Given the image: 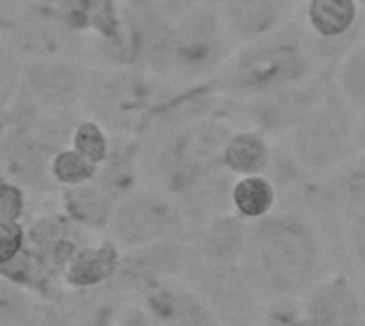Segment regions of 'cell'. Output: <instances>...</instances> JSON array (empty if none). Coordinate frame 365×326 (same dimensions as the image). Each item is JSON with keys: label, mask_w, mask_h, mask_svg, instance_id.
<instances>
[{"label": "cell", "mask_w": 365, "mask_h": 326, "mask_svg": "<svg viewBox=\"0 0 365 326\" xmlns=\"http://www.w3.org/2000/svg\"><path fill=\"white\" fill-rule=\"evenodd\" d=\"M242 269L255 290L272 301L304 297L323 269V243L312 222L282 211L250 224Z\"/></svg>", "instance_id": "6da1fadb"}, {"label": "cell", "mask_w": 365, "mask_h": 326, "mask_svg": "<svg viewBox=\"0 0 365 326\" xmlns=\"http://www.w3.org/2000/svg\"><path fill=\"white\" fill-rule=\"evenodd\" d=\"M325 68L319 64L304 19L295 17L269 36L240 45L212 79L218 96L244 102L302 85Z\"/></svg>", "instance_id": "7a4b0ae2"}, {"label": "cell", "mask_w": 365, "mask_h": 326, "mask_svg": "<svg viewBox=\"0 0 365 326\" xmlns=\"http://www.w3.org/2000/svg\"><path fill=\"white\" fill-rule=\"evenodd\" d=\"M167 85L169 81L137 66H92L81 107L111 137L141 139Z\"/></svg>", "instance_id": "3957f363"}, {"label": "cell", "mask_w": 365, "mask_h": 326, "mask_svg": "<svg viewBox=\"0 0 365 326\" xmlns=\"http://www.w3.org/2000/svg\"><path fill=\"white\" fill-rule=\"evenodd\" d=\"M357 117L331 81L317 107L287 137V145L310 175L334 173L357 149Z\"/></svg>", "instance_id": "277c9868"}, {"label": "cell", "mask_w": 365, "mask_h": 326, "mask_svg": "<svg viewBox=\"0 0 365 326\" xmlns=\"http://www.w3.org/2000/svg\"><path fill=\"white\" fill-rule=\"evenodd\" d=\"M235 45L216 6H195L173 23L167 81L180 85L212 81L235 53Z\"/></svg>", "instance_id": "5b68a950"}, {"label": "cell", "mask_w": 365, "mask_h": 326, "mask_svg": "<svg viewBox=\"0 0 365 326\" xmlns=\"http://www.w3.org/2000/svg\"><path fill=\"white\" fill-rule=\"evenodd\" d=\"M0 41L24 60L77 58L88 62L83 38L45 0H30L21 9L2 15Z\"/></svg>", "instance_id": "8992f818"}, {"label": "cell", "mask_w": 365, "mask_h": 326, "mask_svg": "<svg viewBox=\"0 0 365 326\" xmlns=\"http://www.w3.org/2000/svg\"><path fill=\"white\" fill-rule=\"evenodd\" d=\"M190 233L178 203L152 188H137L124 196L111 218L107 237L124 252L163 241H186Z\"/></svg>", "instance_id": "52a82bcc"}, {"label": "cell", "mask_w": 365, "mask_h": 326, "mask_svg": "<svg viewBox=\"0 0 365 326\" xmlns=\"http://www.w3.org/2000/svg\"><path fill=\"white\" fill-rule=\"evenodd\" d=\"M186 273L195 284L192 288L207 301L222 325L257 326V320L263 322L265 312L261 314L259 307L261 295L246 278L242 265H207L192 256Z\"/></svg>", "instance_id": "ba28073f"}, {"label": "cell", "mask_w": 365, "mask_h": 326, "mask_svg": "<svg viewBox=\"0 0 365 326\" xmlns=\"http://www.w3.org/2000/svg\"><path fill=\"white\" fill-rule=\"evenodd\" d=\"M331 81L334 70H323L321 75L302 85L257 96L244 102L233 100V105L244 115L250 128L263 132L269 139H282L289 137L302 124V120L317 107Z\"/></svg>", "instance_id": "9c48e42d"}, {"label": "cell", "mask_w": 365, "mask_h": 326, "mask_svg": "<svg viewBox=\"0 0 365 326\" xmlns=\"http://www.w3.org/2000/svg\"><path fill=\"white\" fill-rule=\"evenodd\" d=\"M92 66L77 58L26 60L21 90L45 113H73L83 105Z\"/></svg>", "instance_id": "30bf717a"}, {"label": "cell", "mask_w": 365, "mask_h": 326, "mask_svg": "<svg viewBox=\"0 0 365 326\" xmlns=\"http://www.w3.org/2000/svg\"><path fill=\"white\" fill-rule=\"evenodd\" d=\"M192 250L188 241H163L122 254V267L111 286L141 293V297L188 269Z\"/></svg>", "instance_id": "8fae6325"}, {"label": "cell", "mask_w": 365, "mask_h": 326, "mask_svg": "<svg viewBox=\"0 0 365 326\" xmlns=\"http://www.w3.org/2000/svg\"><path fill=\"white\" fill-rule=\"evenodd\" d=\"M60 149L41 139L34 130L0 132V167L2 179L19 184L28 192H47L56 184L51 179V160Z\"/></svg>", "instance_id": "7c38bea8"}, {"label": "cell", "mask_w": 365, "mask_h": 326, "mask_svg": "<svg viewBox=\"0 0 365 326\" xmlns=\"http://www.w3.org/2000/svg\"><path fill=\"white\" fill-rule=\"evenodd\" d=\"M83 235L88 237V231L71 222L62 211L41 216L28 226V250L53 280L62 282V271L71 258L90 243Z\"/></svg>", "instance_id": "4fadbf2b"}, {"label": "cell", "mask_w": 365, "mask_h": 326, "mask_svg": "<svg viewBox=\"0 0 365 326\" xmlns=\"http://www.w3.org/2000/svg\"><path fill=\"white\" fill-rule=\"evenodd\" d=\"M299 0H222L218 6L237 45L274 34L295 19Z\"/></svg>", "instance_id": "5bb4252c"}, {"label": "cell", "mask_w": 365, "mask_h": 326, "mask_svg": "<svg viewBox=\"0 0 365 326\" xmlns=\"http://www.w3.org/2000/svg\"><path fill=\"white\" fill-rule=\"evenodd\" d=\"M302 301L310 325H365L361 288L344 275L317 282Z\"/></svg>", "instance_id": "9a60e30c"}, {"label": "cell", "mask_w": 365, "mask_h": 326, "mask_svg": "<svg viewBox=\"0 0 365 326\" xmlns=\"http://www.w3.org/2000/svg\"><path fill=\"white\" fill-rule=\"evenodd\" d=\"M124 250L109 237L86 243L62 271V284L73 293H92L111 286L120 273Z\"/></svg>", "instance_id": "2e32d148"}, {"label": "cell", "mask_w": 365, "mask_h": 326, "mask_svg": "<svg viewBox=\"0 0 365 326\" xmlns=\"http://www.w3.org/2000/svg\"><path fill=\"white\" fill-rule=\"evenodd\" d=\"M250 237V224L235 214H225L192 233V256L207 265H242Z\"/></svg>", "instance_id": "e0dca14e"}, {"label": "cell", "mask_w": 365, "mask_h": 326, "mask_svg": "<svg viewBox=\"0 0 365 326\" xmlns=\"http://www.w3.org/2000/svg\"><path fill=\"white\" fill-rule=\"evenodd\" d=\"M118 205L120 199L96 179L77 188L60 190L62 214L88 233H107Z\"/></svg>", "instance_id": "ac0fdd59"}, {"label": "cell", "mask_w": 365, "mask_h": 326, "mask_svg": "<svg viewBox=\"0 0 365 326\" xmlns=\"http://www.w3.org/2000/svg\"><path fill=\"white\" fill-rule=\"evenodd\" d=\"M365 11L357 0H306L304 23L312 36L336 41L364 23Z\"/></svg>", "instance_id": "d6986e66"}, {"label": "cell", "mask_w": 365, "mask_h": 326, "mask_svg": "<svg viewBox=\"0 0 365 326\" xmlns=\"http://www.w3.org/2000/svg\"><path fill=\"white\" fill-rule=\"evenodd\" d=\"M274 158L272 139L255 128H240L222 152V169L235 177L267 175Z\"/></svg>", "instance_id": "ffe728a7"}, {"label": "cell", "mask_w": 365, "mask_h": 326, "mask_svg": "<svg viewBox=\"0 0 365 326\" xmlns=\"http://www.w3.org/2000/svg\"><path fill=\"white\" fill-rule=\"evenodd\" d=\"M278 188L267 175L237 177L231 192V209L248 224L261 222L276 214Z\"/></svg>", "instance_id": "44dd1931"}, {"label": "cell", "mask_w": 365, "mask_h": 326, "mask_svg": "<svg viewBox=\"0 0 365 326\" xmlns=\"http://www.w3.org/2000/svg\"><path fill=\"white\" fill-rule=\"evenodd\" d=\"M34 293L0 282V326H38L45 303Z\"/></svg>", "instance_id": "7402d4cb"}, {"label": "cell", "mask_w": 365, "mask_h": 326, "mask_svg": "<svg viewBox=\"0 0 365 326\" xmlns=\"http://www.w3.org/2000/svg\"><path fill=\"white\" fill-rule=\"evenodd\" d=\"M334 83L357 113L365 111V43L340 60L334 70Z\"/></svg>", "instance_id": "603a6c76"}, {"label": "cell", "mask_w": 365, "mask_h": 326, "mask_svg": "<svg viewBox=\"0 0 365 326\" xmlns=\"http://www.w3.org/2000/svg\"><path fill=\"white\" fill-rule=\"evenodd\" d=\"M331 188L340 205L365 209V154L353 156L338 171H334Z\"/></svg>", "instance_id": "cb8c5ba5"}, {"label": "cell", "mask_w": 365, "mask_h": 326, "mask_svg": "<svg viewBox=\"0 0 365 326\" xmlns=\"http://www.w3.org/2000/svg\"><path fill=\"white\" fill-rule=\"evenodd\" d=\"M111 143L113 137L107 132V128L101 122L92 117H81L71 139V147L96 167H103L109 160Z\"/></svg>", "instance_id": "d4e9b609"}, {"label": "cell", "mask_w": 365, "mask_h": 326, "mask_svg": "<svg viewBox=\"0 0 365 326\" xmlns=\"http://www.w3.org/2000/svg\"><path fill=\"white\" fill-rule=\"evenodd\" d=\"M98 171L101 167L92 164L73 147L60 149L51 160V179L60 188H77L90 184L98 177Z\"/></svg>", "instance_id": "484cf974"}, {"label": "cell", "mask_w": 365, "mask_h": 326, "mask_svg": "<svg viewBox=\"0 0 365 326\" xmlns=\"http://www.w3.org/2000/svg\"><path fill=\"white\" fill-rule=\"evenodd\" d=\"M24 66L26 60L6 43L0 41V98L2 109L13 102V98L19 94L24 83Z\"/></svg>", "instance_id": "4316f807"}, {"label": "cell", "mask_w": 365, "mask_h": 326, "mask_svg": "<svg viewBox=\"0 0 365 326\" xmlns=\"http://www.w3.org/2000/svg\"><path fill=\"white\" fill-rule=\"evenodd\" d=\"M261 326H310L302 297H284L269 303Z\"/></svg>", "instance_id": "83f0119b"}, {"label": "cell", "mask_w": 365, "mask_h": 326, "mask_svg": "<svg viewBox=\"0 0 365 326\" xmlns=\"http://www.w3.org/2000/svg\"><path fill=\"white\" fill-rule=\"evenodd\" d=\"M28 209V190L2 179L0 184V222H21Z\"/></svg>", "instance_id": "f1b7e54d"}, {"label": "cell", "mask_w": 365, "mask_h": 326, "mask_svg": "<svg viewBox=\"0 0 365 326\" xmlns=\"http://www.w3.org/2000/svg\"><path fill=\"white\" fill-rule=\"evenodd\" d=\"M28 246V226L24 222H0V263L19 256Z\"/></svg>", "instance_id": "f546056e"}, {"label": "cell", "mask_w": 365, "mask_h": 326, "mask_svg": "<svg viewBox=\"0 0 365 326\" xmlns=\"http://www.w3.org/2000/svg\"><path fill=\"white\" fill-rule=\"evenodd\" d=\"M115 326H156L152 316L143 305H120L118 316H115Z\"/></svg>", "instance_id": "4dcf8cb0"}, {"label": "cell", "mask_w": 365, "mask_h": 326, "mask_svg": "<svg viewBox=\"0 0 365 326\" xmlns=\"http://www.w3.org/2000/svg\"><path fill=\"white\" fill-rule=\"evenodd\" d=\"M115 316H118V307L98 303L81 314L79 326H115Z\"/></svg>", "instance_id": "1f68e13d"}, {"label": "cell", "mask_w": 365, "mask_h": 326, "mask_svg": "<svg viewBox=\"0 0 365 326\" xmlns=\"http://www.w3.org/2000/svg\"><path fill=\"white\" fill-rule=\"evenodd\" d=\"M154 6L171 21L175 23L178 19H182L188 11H192L195 6L201 4V0H152Z\"/></svg>", "instance_id": "d6a6232c"}, {"label": "cell", "mask_w": 365, "mask_h": 326, "mask_svg": "<svg viewBox=\"0 0 365 326\" xmlns=\"http://www.w3.org/2000/svg\"><path fill=\"white\" fill-rule=\"evenodd\" d=\"M38 326H79V318H73L64 307H58L51 301V303H45Z\"/></svg>", "instance_id": "836d02e7"}, {"label": "cell", "mask_w": 365, "mask_h": 326, "mask_svg": "<svg viewBox=\"0 0 365 326\" xmlns=\"http://www.w3.org/2000/svg\"><path fill=\"white\" fill-rule=\"evenodd\" d=\"M357 149L365 154V111L357 117Z\"/></svg>", "instance_id": "e575fe53"}, {"label": "cell", "mask_w": 365, "mask_h": 326, "mask_svg": "<svg viewBox=\"0 0 365 326\" xmlns=\"http://www.w3.org/2000/svg\"><path fill=\"white\" fill-rule=\"evenodd\" d=\"M26 2H30V0H0V13H2V15L13 13V11H17V9H21Z\"/></svg>", "instance_id": "d590c367"}, {"label": "cell", "mask_w": 365, "mask_h": 326, "mask_svg": "<svg viewBox=\"0 0 365 326\" xmlns=\"http://www.w3.org/2000/svg\"><path fill=\"white\" fill-rule=\"evenodd\" d=\"M201 4H210V6H216L218 9L222 4V0H201Z\"/></svg>", "instance_id": "8d00e7d4"}, {"label": "cell", "mask_w": 365, "mask_h": 326, "mask_svg": "<svg viewBox=\"0 0 365 326\" xmlns=\"http://www.w3.org/2000/svg\"><path fill=\"white\" fill-rule=\"evenodd\" d=\"M310 326H365V325H310Z\"/></svg>", "instance_id": "74e56055"}, {"label": "cell", "mask_w": 365, "mask_h": 326, "mask_svg": "<svg viewBox=\"0 0 365 326\" xmlns=\"http://www.w3.org/2000/svg\"><path fill=\"white\" fill-rule=\"evenodd\" d=\"M357 2H359V6L365 11V0H357Z\"/></svg>", "instance_id": "f35d334b"}, {"label": "cell", "mask_w": 365, "mask_h": 326, "mask_svg": "<svg viewBox=\"0 0 365 326\" xmlns=\"http://www.w3.org/2000/svg\"><path fill=\"white\" fill-rule=\"evenodd\" d=\"M361 295H364V307H365V286L361 288Z\"/></svg>", "instance_id": "ab89813d"}, {"label": "cell", "mask_w": 365, "mask_h": 326, "mask_svg": "<svg viewBox=\"0 0 365 326\" xmlns=\"http://www.w3.org/2000/svg\"><path fill=\"white\" fill-rule=\"evenodd\" d=\"M364 43H365V36H364Z\"/></svg>", "instance_id": "60d3db41"}]
</instances>
